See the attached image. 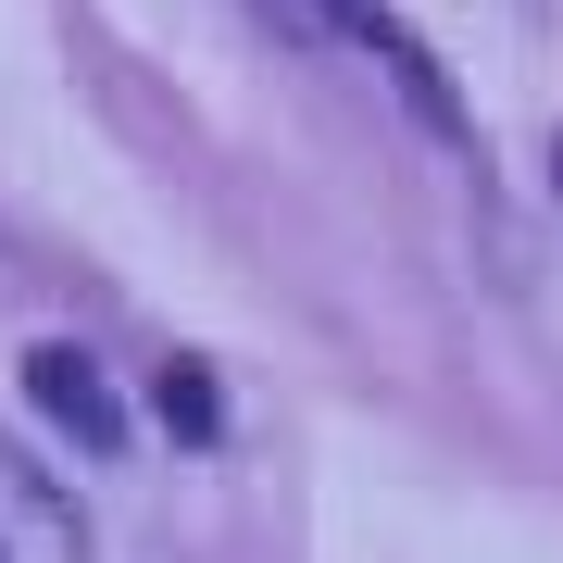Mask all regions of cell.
<instances>
[{
  "label": "cell",
  "mask_w": 563,
  "mask_h": 563,
  "mask_svg": "<svg viewBox=\"0 0 563 563\" xmlns=\"http://www.w3.org/2000/svg\"><path fill=\"white\" fill-rule=\"evenodd\" d=\"M325 13H339L363 51H376V76L413 101V125H426V139H476V113H463V101H451V76H439V51H426L413 25L388 13V0H325Z\"/></svg>",
  "instance_id": "6da1fadb"
},
{
  "label": "cell",
  "mask_w": 563,
  "mask_h": 563,
  "mask_svg": "<svg viewBox=\"0 0 563 563\" xmlns=\"http://www.w3.org/2000/svg\"><path fill=\"white\" fill-rule=\"evenodd\" d=\"M25 401H38L88 463H113V451H125V401H113V376H101L76 339H38V351H25Z\"/></svg>",
  "instance_id": "7a4b0ae2"
},
{
  "label": "cell",
  "mask_w": 563,
  "mask_h": 563,
  "mask_svg": "<svg viewBox=\"0 0 563 563\" xmlns=\"http://www.w3.org/2000/svg\"><path fill=\"white\" fill-rule=\"evenodd\" d=\"M0 563H88L76 501H63V488H51L13 439H0Z\"/></svg>",
  "instance_id": "3957f363"
},
{
  "label": "cell",
  "mask_w": 563,
  "mask_h": 563,
  "mask_svg": "<svg viewBox=\"0 0 563 563\" xmlns=\"http://www.w3.org/2000/svg\"><path fill=\"white\" fill-rule=\"evenodd\" d=\"M163 426H188V439H213V426H225V401H213L201 363H163Z\"/></svg>",
  "instance_id": "277c9868"
},
{
  "label": "cell",
  "mask_w": 563,
  "mask_h": 563,
  "mask_svg": "<svg viewBox=\"0 0 563 563\" xmlns=\"http://www.w3.org/2000/svg\"><path fill=\"white\" fill-rule=\"evenodd\" d=\"M551 188H563V151H551Z\"/></svg>",
  "instance_id": "5b68a950"
}]
</instances>
